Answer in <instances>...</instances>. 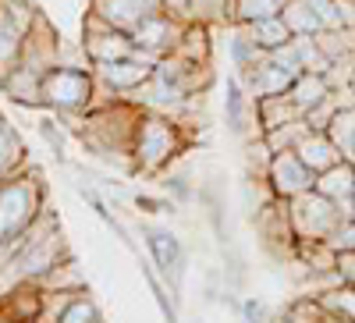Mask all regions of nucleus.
Here are the masks:
<instances>
[{
  "instance_id": "1",
  "label": "nucleus",
  "mask_w": 355,
  "mask_h": 323,
  "mask_svg": "<svg viewBox=\"0 0 355 323\" xmlns=\"http://www.w3.org/2000/svg\"><path fill=\"white\" fill-rule=\"evenodd\" d=\"M46 210V185L36 171L0 182V245H21V234Z\"/></svg>"
},
{
  "instance_id": "2",
  "label": "nucleus",
  "mask_w": 355,
  "mask_h": 323,
  "mask_svg": "<svg viewBox=\"0 0 355 323\" xmlns=\"http://www.w3.org/2000/svg\"><path fill=\"white\" fill-rule=\"evenodd\" d=\"M185 128L189 125L178 121V117L142 110L139 128H135V142H132L135 174H160L178 153H185V146H189Z\"/></svg>"
},
{
  "instance_id": "3",
  "label": "nucleus",
  "mask_w": 355,
  "mask_h": 323,
  "mask_svg": "<svg viewBox=\"0 0 355 323\" xmlns=\"http://www.w3.org/2000/svg\"><path fill=\"white\" fill-rule=\"evenodd\" d=\"M43 107L53 114H89L96 107V75L93 68L57 64L43 75Z\"/></svg>"
},
{
  "instance_id": "4",
  "label": "nucleus",
  "mask_w": 355,
  "mask_h": 323,
  "mask_svg": "<svg viewBox=\"0 0 355 323\" xmlns=\"http://www.w3.org/2000/svg\"><path fill=\"white\" fill-rule=\"evenodd\" d=\"M288 210H291V227H295V238L299 242H327L331 234L348 220V213L338 207V202L320 195L316 189L288 199Z\"/></svg>"
},
{
  "instance_id": "5",
  "label": "nucleus",
  "mask_w": 355,
  "mask_h": 323,
  "mask_svg": "<svg viewBox=\"0 0 355 323\" xmlns=\"http://www.w3.org/2000/svg\"><path fill=\"white\" fill-rule=\"evenodd\" d=\"M82 50L89 57V64H110V61H125V57H135V40L132 33H121V28L107 25L100 15L85 11V25H82Z\"/></svg>"
},
{
  "instance_id": "6",
  "label": "nucleus",
  "mask_w": 355,
  "mask_h": 323,
  "mask_svg": "<svg viewBox=\"0 0 355 323\" xmlns=\"http://www.w3.org/2000/svg\"><path fill=\"white\" fill-rule=\"evenodd\" d=\"M36 15H40V8L18 4V0H0V78L21 61L25 33L36 21Z\"/></svg>"
},
{
  "instance_id": "7",
  "label": "nucleus",
  "mask_w": 355,
  "mask_h": 323,
  "mask_svg": "<svg viewBox=\"0 0 355 323\" xmlns=\"http://www.w3.org/2000/svg\"><path fill=\"white\" fill-rule=\"evenodd\" d=\"M185 25H189V18H178V15H171V11H160V15H153V18H146L135 33H132V40H135V46H139L142 53H150L153 61H160V57H167V53L178 50Z\"/></svg>"
},
{
  "instance_id": "8",
  "label": "nucleus",
  "mask_w": 355,
  "mask_h": 323,
  "mask_svg": "<svg viewBox=\"0 0 355 323\" xmlns=\"http://www.w3.org/2000/svg\"><path fill=\"white\" fill-rule=\"evenodd\" d=\"M61 36H57V28L50 25V18L40 11L36 21L28 25V33H25V46H21V61L25 68H33L40 75H46L50 68L61 64Z\"/></svg>"
},
{
  "instance_id": "9",
  "label": "nucleus",
  "mask_w": 355,
  "mask_h": 323,
  "mask_svg": "<svg viewBox=\"0 0 355 323\" xmlns=\"http://www.w3.org/2000/svg\"><path fill=\"white\" fill-rule=\"evenodd\" d=\"M266 185L281 199H295L316 185V174L302 164V157L295 150H284V153H274L270 171H266Z\"/></svg>"
},
{
  "instance_id": "10",
  "label": "nucleus",
  "mask_w": 355,
  "mask_h": 323,
  "mask_svg": "<svg viewBox=\"0 0 355 323\" xmlns=\"http://www.w3.org/2000/svg\"><path fill=\"white\" fill-rule=\"evenodd\" d=\"M157 64L139 61V57H125V61H110V64H93L96 82L114 96H132L135 89H142L153 78Z\"/></svg>"
},
{
  "instance_id": "11",
  "label": "nucleus",
  "mask_w": 355,
  "mask_h": 323,
  "mask_svg": "<svg viewBox=\"0 0 355 323\" xmlns=\"http://www.w3.org/2000/svg\"><path fill=\"white\" fill-rule=\"evenodd\" d=\"M89 11L100 15L107 25L121 28V33H135V28L146 21L160 15V0H89Z\"/></svg>"
},
{
  "instance_id": "12",
  "label": "nucleus",
  "mask_w": 355,
  "mask_h": 323,
  "mask_svg": "<svg viewBox=\"0 0 355 323\" xmlns=\"http://www.w3.org/2000/svg\"><path fill=\"white\" fill-rule=\"evenodd\" d=\"M0 89H4L8 100H15L21 107H43V75L25 64H15L0 78Z\"/></svg>"
},
{
  "instance_id": "13",
  "label": "nucleus",
  "mask_w": 355,
  "mask_h": 323,
  "mask_svg": "<svg viewBox=\"0 0 355 323\" xmlns=\"http://www.w3.org/2000/svg\"><path fill=\"white\" fill-rule=\"evenodd\" d=\"M320 195L334 199L338 207L348 213V202H352V189H355V164L348 160H338L334 167H327L323 174H316V185H313Z\"/></svg>"
},
{
  "instance_id": "14",
  "label": "nucleus",
  "mask_w": 355,
  "mask_h": 323,
  "mask_svg": "<svg viewBox=\"0 0 355 323\" xmlns=\"http://www.w3.org/2000/svg\"><path fill=\"white\" fill-rule=\"evenodd\" d=\"M295 153L302 157V164H306L313 174H323L327 167H334L338 160H345L341 150L334 146V139H331L327 132H313V128H309V135H306L299 146H295Z\"/></svg>"
},
{
  "instance_id": "15",
  "label": "nucleus",
  "mask_w": 355,
  "mask_h": 323,
  "mask_svg": "<svg viewBox=\"0 0 355 323\" xmlns=\"http://www.w3.org/2000/svg\"><path fill=\"white\" fill-rule=\"evenodd\" d=\"M146 242H150V252L157 259V270L164 277H178V274H182V242L174 238V231L150 227V231H146Z\"/></svg>"
},
{
  "instance_id": "16",
  "label": "nucleus",
  "mask_w": 355,
  "mask_h": 323,
  "mask_svg": "<svg viewBox=\"0 0 355 323\" xmlns=\"http://www.w3.org/2000/svg\"><path fill=\"white\" fill-rule=\"evenodd\" d=\"M256 110H259V128H263V135L274 132V128H281V125L299 121V117H306L302 107L295 103L288 93H281V96H259V100H256Z\"/></svg>"
},
{
  "instance_id": "17",
  "label": "nucleus",
  "mask_w": 355,
  "mask_h": 323,
  "mask_svg": "<svg viewBox=\"0 0 355 323\" xmlns=\"http://www.w3.org/2000/svg\"><path fill=\"white\" fill-rule=\"evenodd\" d=\"M210 28L214 25H202V21H189L182 43H178V57H185L192 64H210L214 61V40H210Z\"/></svg>"
},
{
  "instance_id": "18",
  "label": "nucleus",
  "mask_w": 355,
  "mask_h": 323,
  "mask_svg": "<svg viewBox=\"0 0 355 323\" xmlns=\"http://www.w3.org/2000/svg\"><path fill=\"white\" fill-rule=\"evenodd\" d=\"M28 164H25V146L18 139V132L8 125V117L0 114V182L15 178V174H21Z\"/></svg>"
},
{
  "instance_id": "19",
  "label": "nucleus",
  "mask_w": 355,
  "mask_h": 323,
  "mask_svg": "<svg viewBox=\"0 0 355 323\" xmlns=\"http://www.w3.org/2000/svg\"><path fill=\"white\" fill-rule=\"evenodd\" d=\"M239 25L252 36V43H256V46H263L266 53L295 40V36H291V28L284 25V18H281V15H274V18H259V21H239Z\"/></svg>"
},
{
  "instance_id": "20",
  "label": "nucleus",
  "mask_w": 355,
  "mask_h": 323,
  "mask_svg": "<svg viewBox=\"0 0 355 323\" xmlns=\"http://www.w3.org/2000/svg\"><path fill=\"white\" fill-rule=\"evenodd\" d=\"M288 96H291L295 103H299V107H302V114H306V110H313L316 103H323V100L331 96V85H327V78L316 75V71H302L299 78L291 82Z\"/></svg>"
},
{
  "instance_id": "21",
  "label": "nucleus",
  "mask_w": 355,
  "mask_h": 323,
  "mask_svg": "<svg viewBox=\"0 0 355 323\" xmlns=\"http://www.w3.org/2000/svg\"><path fill=\"white\" fill-rule=\"evenodd\" d=\"M281 18L291 28V36H316V33H323V21L309 8V0H284Z\"/></svg>"
},
{
  "instance_id": "22",
  "label": "nucleus",
  "mask_w": 355,
  "mask_h": 323,
  "mask_svg": "<svg viewBox=\"0 0 355 323\" xmlns=\"http://www.w3.org/2000/svg\"><path fill=\"white\" fill-rule=\"evenodd\" d=\"M234 4L239 0H189V21L234 25Z\"/></svg>"
},
{
  "instance_id": "23",
  "label": "nucleus",
  "mask_w": 355,
  "mask_h": 323,
  "mask_svg": "<svg viewBox=\"0 0 355 323\" xmlns=\"http://www.w3.org/2000/svg\"><path fill=\"white\" fill-rule=\"evenodd\" d=\"M242 160H245V178L266 182V171H270V160H274V150L266 142V135H252L242 142Z\"/></svg>"
},
{
  "instance_id": "24",
  "label": "nucleus",
  "mask_w": 355,
  "mask_h": 323,
  "mask_svg": "<svg viewBox=\"0 0 355 323\" xmlns=\"http://www.w3.org/2000/svg\"><path fill=\"white\" fill-rule=\"evenodd\" d=\"M43 291H85V277L78 274V263L68 256V259H61L57 267L43 277V281H36Z\"/></svg>"
},
{
  "instance_id": "25",
  "label": "nucleus",
  "mask_w": 355,
  "mask_h": 323,
  "mask_svg": "<svg viewBox=\"0 0 355 323\" xmlns=\"http://www.w3.org/2000/svg\"><path fill=\"white\" fill-rule=\"evenodd\" d=\"M295 50H299V61H302V71H316V75H327V68L334 64L323 46L316 43V36H295Z\"/></svg>"
},
{
  "instance_id": "26",
  "label": "nucleus",
  "mask_w": 355,
  "mask_h": 323,
  "mask_svg": "<svg viewBox=\"0 0 355 323\" xmlns=\"http://www.w3.org/2000/svg\"><path fill=\"white\" fill-rule=\"evenodd\" d=\"M306 135H309V125H306V117H299V121H291V125H281L274 132H266V142H270L274 153H284V150H295Z\"/></svg>"
},
{
  "instance_id": "27",
  "label": "nucleus",
  "mask_w": 355,
  "mask_h": 323,
  "mask_svg": "<svg viewBox=\"0 0 355 323\" xmlns=\"http://www.w3.org/2000/svg\"><path fill=\"white\" fill-rule=\"evenodd\" d=\"M281 8H284V0H239V4H234V25L274 18V15H281Z\"/></svg>"
},
{
  "instance_id": "28",
  "label": "nucleus",
  "mask_w": 355,
  "mask_h": 323,
  "mask_svg": "<svg viewBox=\"0 0 355 323\" xmlns=\"http://www.w3.org/2000/svg\"><path fill=\"white\" fill-rule=\"evenodd\" d=\"M53 323H103V320H100V309L93 306V299H85V291H78Z\"/></svg>"
},
{
  "instance_id": "29",
  "label": "nucleus",
  "mask_w": 355,
  "mask_h": 323,
  "mask_svg": "<svg viewBox=\"0 0 355 323\" xmlns=\"http://www.w3.org/2000/svg\"><path fill=\"white\" fill-rule=\"evenodd\" d=\"M323 316H327V309L320 306V299H316V302H306V299H302V302H291L288 309H281L274 323H316V320H323Z\"/></svg>"
},
{
  "instance_id": "30",
  "label": "nucleus",
  "mask_w": 355,
  "mask_h": 323,
  "mask_svg": "<svg viewBox=\"0 0 355 323\" xmlns=\"http://www.w3.org/2000/svg\"><path fill=\"white\" fill-rule=\"evenodd\" d=\"M320 306L341 316V320H352L355 323V288H345V291H327V295L320 299Z\"/></svg>"
},
{
  "instance_id": "31",
  "label": "nucleus",
  "mask_w": 355,
  "mask_h": 323,
  "mask_svg": "<svg viewBox=\"0 0 355 323\" xmlns=\"http://www.w3.org/2000/svg\"><path fill=\"white\" fill-rule=\"evenodd\" d=\"M327 245H331L334 252H355V220H352V217L331 234Z\"/></svg>"
},
{
  "instance_id": "32",
  "label": "nucleus",
  "mask_w": 355,
  "mask_h": 323,
  "mask_svg": "<svg viewBox=\"0 0 355 323\" xmlns=\"http://www.w3.org/2000/svg\"><path fill=\"white\" fill-rule=\"evenodd\" d=\"M40 135L46 139V146H50L53 153H64V132L57 128V125L50 121V117H43V121H40Z\"/></svg>"
},
{
  "instance_id": "33",
  "label": "nucleus",
  "mask_w": 355,
  "mask_h": 323,
  "mask_svg": "<svg viewBox=\"0 0 355 323\" xmlns=\"http://www.w3.org/2000/svg\"><path fill=\"white\" fill-rule=\"evenodd\" d=\"M242 313H245V323H266V313H263V306H259L256 299H249V302L242 306Z\"/></svg>"
},
{
  "instance_id": "34",
  "label": "nucleus",
  "mask_w": 355,
  "mask_h": 323,
  "mask_svg": "<svg viewBox=\"0 0 355 323\" xmlns=\"http://www.w3.org/2000/svg\"><path fill=\"white\" fill-rule=\"evenodd\" d=\"M348 217L355 220V189H352V202H348Z\"/></svg>"
},
{
  "instance_id": "35",
  "label": "nucleus",
  "mask_w": 355,
  "mask_h": 323,
  "mask_svg": "<svg viewBox=\"0 0 355 323\" xmlns=\"http://www.w3.org/2000/svg\"><path fill=\"white\" fill-rule=\"evenodd\" d=\"M348 89H352V93H355V75H352V82H348Z\"/></svg>"
}]
</instances>
